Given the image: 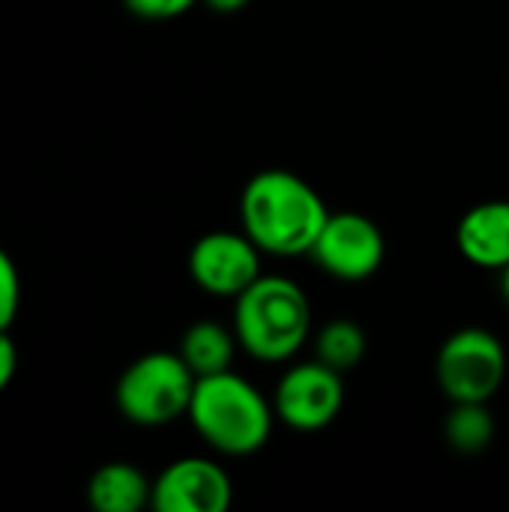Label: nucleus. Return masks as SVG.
Wrapping results in <instances>:
<instances>
[{
  "instance_id": "obj_1",
  "label": "nucleus",
  "mask_w": 509,
  "mask_h": 512,
  "mask_svg": "<svg viewBox=\"0 0 509 512\" xmlns=\"http://www.w3.org/2000/svg\"><path fill=\"white\" fill-rule=\"evenodd\" d=\"M327 216L330 210L315 186L285 168L258 171L240 195L243 234L276 258L309 255Z\"/></svg>"
},
{
  "instance_id": "obj_2",
  "label": "nucleus",
  "mask_w": 509,
  "mask_h": 512,
  "mask_svg": "<svg viewBox=\"0 0 509 512\" xmlns=\"http://www.w3.org/2000/svg\"><path fill=\"white\" fill-rule=\"evenodd\" d=\"M186 417L216 453L252 456L270 441L276 411L255 384L228 369L195 381Z\"/></svg>"
},
{
  "instance_id": "obj_3",
  "label": "nucleus",
  "mask_w": 509,
  "mask_h": 512,
  "mask_svg": "<svg viewBox=\"0 0 509 512\" xmlns=\"http://www.w3.org/2000/svg\"><path fill=\"white\" fill-rule=\"evenodd\" d=\"M234 333L243 351L261 363L291 360L312 336L306 291L285 276H258L234 297Z\"/></svg>"
},
{
  "instance_id": "obj_4",
  "label": "nucleus",
  "mask_w": 509,
  "mask_h": 512,
  "mask_svg": "<svg viewBox=\"0 0 509 512\" xmlns=\"http://www.w3.org/2000/svg\"><path fill=\"white\" fill-rule=\"evenodd\" d=\"M195 381L198 378L192 375L180 354L153 351L126 366V372L117 381L114 399L129 423L156 429L189 414Z\"/></svg>"
},
{
  "instance_id": "obj_5",
  "label": "nucleus",
  "mask_w": 509,
  "mask_h": 512,
  "mask_svg": "<svg viewBox=\"0 0 509 512\" xmlns=\"http://www.w3.org/2000/svg\"><path fill=\"white\" fill-rule=\"evenodd\" d=\"M435 378L450 402H489L507 378V351L492 330L465 327L441 345Z\"/></svg>"
},
{
  "instance_id": "obj_6",
  "label": "nucleus",
  "mask_w": 509,
  "mask_h": 512,
  "mask_svg": "<svg viewBox=\"0 0 509 512\" xmlns=\"http://www.w3.org/2000/svg\"><path fill=\"white\" fill-rule=\"evenodd\" d=\"M318 267L339 282H363L378 273L387 255L381 228L354 210L330 213L312 252Z\"/></svg>"
},
{
  "instance_id": "obj_7",
  "label": "nucleus",
  "mask_w": 509,
  "mask_h": 512,
  "mask_svg": "<svg viewBox=\"0 0 509 512\" xmlns=\"http://www.w3.org/2000/svg\"><path fill=\"white\" fill-rule=\"evenodd\" d=\"M345 405V381L336 369L312 360L291 366L273 393L276 420L297 432L327 429Z\"/></svg>"
},
{
  "instance_id": "obj_8",
  "label": "nucleus",
  "mask_w": 509,
  "mask_h": 512,
  "mask_svg": "<svg viewBox=\"0 0 509 512\" xmlns=\"http://www.w3.org/2000/svg\"><path fill=\"white\" fill-rule=\"evenodd\" d=\"M261 255L243 231H210L189 249V276L213 297H240L261 276Z\"/></svg>"
},
{
  "instance_id": "obj_9",
  "label": "nucleus",
  "mask_w": 509,
  "mask_h": 512,
  "mask_svg": "<svg viewBox=\"0 0 509 512\" xmlns=\"http://www.w3.org/2000/svg\"><path fill=\"white\" fill-rule=\"evenodd\" d=\"M234 489L222 465L201 456L171 462L153 480L150 507L159 512H225L231 507Z\"/></svg>"
},
{
  "instance_id": "obj_10",
  "label": "nucleus",
  "mask_w": 509,
  "mask_h": 512,
  "mask_svg": "<svg viewBox=\"0 0 509 512\" xmlns=\"http://www.w3.org/2000/svg\"><path fill=\"white\" fill-rule=\"evenodd\" d=\"M456 243L471 264L504 270L509 264V201H483L471 207L456 225Z\"/></svg>"
},
{
  "instance_id": "obj_11",
  "label": "nucleus",
  "mask_w": 509,
  "mask_h": 512,
  "mask_svg": "<svg viewBox=\"0 0 509 512\" xmlns=\"http://www.w3.org/2000/svg\"><path fill=\"white\" fill-rule=\"evenodd\" d=\"M87 501L96 512H138L150 507L153 483L129 462H108L87 480Z\"/></svg>"
},
{
  "instance_id": "obj_12",
  "label": "nucleus",
  "mask_w": 509,
  "mask_h": 512,
  "mask_svg": "<svg viewBox=\"0 0 509 512\" xmlns=\"http://www.w3.org/2000/svg\"><path fill=\"white\" fill-rule=\"evenodd\" d=\"M234 345H240L237 333L225 330L216 321H195L183 333L177 354L183 357V363L192 369L195 378H207V375H219L231 369Z\"/></svg>"
},
{
  "instance_id": "obj_13",
  "label": "nucleus",
  "mask_w": 509,
  "mask_h": 512,
  "mask_svg": "<svg viewBox=\"0 0 509 512\" xmlns=\"http://www.w3.org/2000/svg\"><path fill=\"white\" fill-rule=\"evenodd\" d=\"M489 402H453L444 438L462 456H477L495 441V420L486 408Z\"/></svg>"
},
{
  "instance_id": "obj_14",
  "label": "nucleus",
  "mask_w": 509,
  "mask_h": 512,
  "mask_svg": "<svg viewBox=\"0 0 509 512\" xmlns=\"http://www.w3.org/2000/svg\"><path fill=\"white\" fill-rule=\"evenodd\" d=\"M366 357V333L351 318H336L324 324L315 336V360L336 369L339 375L357 369Z\"/></svg>"
},
{
  "instance_id": "obj_15",
  "label": "nucleus",
  "mask_w": 509,
  "mask_h": 512,
  "mask_svg": "<svg viewBox=\"0 0 509 512\" xmlns=\"http://www.w3.org/2000/svg\"><path fill=\"white\" fill-rule=\"evenodd\" d=\"M21 306V276L6 249H0V330H9Z\"/></svg>"
},
{
  "instance_id": "obj_16",
  "label": "nucleus",
  "mask_w": 509,
  "mask_h": 512,
  "mask_svg": "<svg viewBox=\"0 0 509 512\" xmlns=\"http://www.w3.org/2000/svg\"><path fill=\"white\" fill-rule=\"evenodd\" d=\"M198 0H123V6L144 21H168L189 12Z\"/></svg>"
},
{
  "instance_id": "obj_17",
  "label": "nucleus",
  "mask_w": 509,
  "mask_h": 512,
  "mask_svg": "<svg viewBox=\"0 0 509 512\" xmlns=\"http://www.w3.org/2000/svg\"><path fill=\"white\" fill-rule=\"evenodd\" d=\"M18 369V348L9 336V330H0V393L12 384Z\"/></svg>"
},
{
  "instance_id": "obj_18",
  "label": "nucleus",
  "mask_w": 509,
  "mask_h": 512,
  "mask_svg": "<svg viewBox=\"0 0 509 512\" xmlns=\"http://www.w3.org/2000/svg\"><path fill=\"white\" fill-rule=\"evenodd\" d=\"M201 3H207L213 12H222V15H231L249 6V0H201Z\"/></svg>"
},
{
  "instance_id": "obj_19",
  "label": "nucleus",
  "mask_w": 509,
  "mask_h": 512,
  "mask_svg": "<svg viewBox=\"0 0 509 512\" xmlns=\"http://www.w3.org/2000/svg\"><path fill=\"white\" fill-rule=\"evenodd\" d=\"M504 273V297H507V303H509V264L501 270Z\"/></svg>"
}]
</instances>
